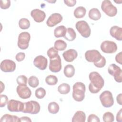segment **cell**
Here are the masks:
<instances>
[{"label": "cell", "instance_id": "obj_13", "mask_svg": "<svg viewBox=\"0 0 122 122\" xmlns=\"http://www.w3.org/2000/svg\"><path fill=\"white\" fill-rule=\"evenodd\" d=\"M61 61L60 56L58 55L55 58L50 59L49 70L54 73L58 72L61 69Z\"/></svg>", "mask_w": 122, "mask_h": 122}, {"label": "cell", "instance_id": "obj_44", "mask_svg": "<svg viewBox=\"0 0 122 122\" xmlns=\"http://www.w3.org/2000/svg\"><path fill=\"white\" fill-rule=\"evenodd\" d=\"M18 122H31V120L29 117L27 116H23L20 118H19Z\"/></svg>", "mask_w": 122, "mask_h": 122}, {"label": "cell", "instance_id": "obj_3", "mask_svg": "<svg viewBox=\"0 0 122 122\" xmlns=\"http://www.w3.org/2000/svg\"><path fill=\"white\" fill-rule=\"evenodd\" d=\"M86 87L85 84L81 82H77L73 86L72 97L77 102L82 101L85 97Z\"/></svg>", "mask_w": 122, "mask_h": 122}, {"label": "cell", "instance_id": "obj_31", "mask_svg": "<svg viewBox=\"0 0 122 122\" xmlns=\"http://www.w3.org/2000/svg\"><path fill=\"white\" fill-rule=\"evenodd\" d=\"M45 81L48 85H55L58 82V78L55 75H50L46 77Z\"/></svg>", "mask_w": 122, "mask_h": 122}, {"label": "cell", "instance_id": "obj_40", "mask_svg": "<svg viewBox=\"0 0 122 122\" xmlns=\"http://www.w3.org/2000/svg\"><path fill=\"white\" fill-rule=\"evenodd\" d=\"M25 57V54L24 52H19L15 56V59L17 60V61L20 62L22 61Z\"/></svg>", "mask_w": 122, "mask_h": 122}, {"label": "cell", "instance_id": "obj_14", "mask_svg": "<svg viewBox=\"0 0 122 122\" xmlns=\"http://www.w3.org/2000/svg\"><path fill=\"white\" fill-rule=\"evenodd\" d=\"M62 20V17L59 13L51 14L46 21V24L50 27H52L60 23Z\"/></svg>", "mask_w": 122, "mask_h": 122}, {"label": "cell", "instance_id": "obj_38", "mask_svg": "<svg viewBox=\"0 0 122 122\" xmlns=\"http://www.w3.org/2000/svg\"><path fill=\"white\" fill-rule=\"evenodd\" d=\"M10 6V0H1L0 3V6L1 9L6 10Z\"/></svg>", "mask_w": 122, "mask_h": 122}, {"label": "cell", "instance_id": "obj_28", "mask_svg": "<svg viewBox=\"0 0 122 122\" xmlns=\"http://www.w3.org/2000/svg\"><path fill=\"white\" fill-rule=\"evenodd\" d=\"M48 109L50 113L54 114L58 112L60 107L57 103L54 102H52L49 103L48 106Z\"/></svg>", "mask_w": 122, "mask_h": 122}, {"label": "cell", "instance_id": "obj_29", "mask_svg": "<svg viewBox=\"0 0 122 122\" xmlns=\"http://www.w3.org/2000/svg\"><path fill=\"white\" fill-rule=\"evenodd\" d=\"M67 43L62 40H56L54 44V47L57 50L60 51H64L67 47Z\"/></svg>", "mask_w": 122, "mask_h": 122}, {"label": "cell", "instance_id": "obj_25", "mask_svg": "<svg viewBox=\"0 0 122 122\" xmlns=\"http://www.w3.org/2000/svg\"><path fill=\"white\" fill-rule=\"evenodd\" d=\"M86 13V9L83 6H79L77 7L74 10V16L77 19L82 18L84 17Z\"/></svg>", "mask_w": 122, "mask_h": 122}, {"label": "cell", "instance_id": "obj_1", "mask_svg": "<svg viewBox=\"0 0 122 122\" xmlns=\"http://www.w3.org/2000/svg\"><path fill=\"white\" fill-rule=\"evenodd\" d=\"M89 78L91 81L89 85V91L92 93H98L104 86V81L103 78L97 71L91 72Z\"/></svg>", "mask_w": 122, "mask_h": 122}, {"label": "cell", "instance_id": "obj_6", "mask_svg": "<svg viewBox=\"0 0 122 122\" xmlns=\"http://www.w3.org/2000/svg\"><path fill=\"white\" fill-rule=\"evenodd\" d=\"M102 10L108 16L114 17L117 13V9L109 0H104L101 4Z\"/></svg>", "mask_w": 122, "mask_h": 122}, {"label": "cell", "instance_id": "obj_9", "mask_svg": "<svg viewBox=\"0 0 122 122\" xmlns=\"http://www.w3.org/2000/svg\"><path fill=\"white\" fill-rule=\"evenodd\" d=\"M30 39V35L29 32L26 31L21 32L18 36V47L21 50L27 49L29 47Z\"/></svg>", "mask_w": 122, "mask_h": 122}, {"label": "cell", "instance_id": "obj_45", "mask_svg": "<svg viewBox=\"0 0 122 122\" xmlns=\"http://www.w3.org/2000/svg\"><path fill=\"white\" fill-rule=\"evenodd\" d=\"M122 93H120L119 94H118L117 97H116V101L117 103L120 105H122Z\"/></svg>", "mask_w": 122, "mask_h": 122}, {"label": "cell", "instance_id": "obj_27", "mask_svg": "<svg viewBox=\"0 0 122 122\" xmlns=\"http://www.w3.org/2000/svg\"><path fill=\"white\" fill-rule=\"evenodd\" d=\"M19 118L18 116L16 115H11L9 114H5L4 115H3L1 119H0V122H18L19 120Z\"/></svg>", "mask_w": 122, "mask_h": 122}, {"label": "cell", "instance_id": "obj_46", "mask_svg": "<svg viewBox=\"0 0 122 122\" xmlns=\"http://www.w3.org/2000/svg\"><path fill=\"white\" fill-rule=\"evenodd\" d=\"M0 86H1V88L0 92L1 93V92H3V91L4 90V88H5L4 84L3 83V82H2L1 81H0Z\"/></svg>", "mask_w": 122, "mask_h": 122}, {"label": "cell", "instance_id": "obj_5", "mask_svg": "<svg viewBox=\"0 0 122 122\" xmlns=\"http://www.w3.org/2000/svg\"><path fill=\"white\" fill-rule=\"evenodd\" d=\"M75 27L78 31L84 38L90 37L91 33V28L88 23L85 20H80L76 22Z\"/></svg>", "mask_w": 122, "mask_h": 122}, {"label": "cell", "instance_id": "obj_22", "mask_svg": "<svg viewBox=\"0 0 122 122\" xmlns=\"http://www.w3.org/2000/svg\"><path fill=\"white\" fill-rule=\"evenodd\" d=\"M75 68L71 64L66 65L64 68L63 72L64 75L67 78L72 77L75 74Z\"/></svg>", "mask_w": 122, "mask_h": 122}, {"label": "cell", "instance_id": "obj_21", "mask_svg": "<svg viewBox=\"0 0 122 122\" xmlns=\"http://www.w3.org/2000/svg\"><path fill=\"white\" fill-rule=\"evenodd\" d=\"M90 19L93 20H98L101 17V13L99 10L97 8L91 9L88 13Z\"/></svg>", "mask_w": 122, "mask_h": 122}, {"label": "cell", "instance_id": "obj_16", "mask_svg": "<svg viewBox=\"0 0 122 122\" xmlns=\"http://www.w3.org/2000/svg\"><path fill=\"white\" fill-rule=\"evenodd\" d=\"M17 92L19 96L23 99L29 98L31 95V92L27 86L18 85L16 88Z\"/></svg>", "mask_w": 122, "mask_h": 122}, {"label": "cell", "instance_id": "obj_42", "mask_svg": "<svg viewBox=\"0 0 122 122\" xmlns=\"http://www.w3.org/2000/svg\"><path fill=\"white\" fill-rule=\"evenodd\" d=\"M122 52H120L115 56L116 61L120 64H122Z\"/></svg>", "mask_w": 122, "mask_h": 122}, {"label": "cell", "instance_id": "obj_18", "mask_svg": "<svg viewBox=\"0 0 122 122\" xmlns=\"http://www.w3.org/2000/svg\"><path fill=\"white\" fill-rule=\"evenodd\" d=\"M62 56L66 61L72 62L77 57L78 53L75 50L71 49L65 51L63 53Z\"/></svg>", "mask_w": 122, "mask_h": 122}, {"label": "cell", "instance_id": "obj_33", "mask_svg": "<svg viewBox=\"0 0 122 122\" xmlns=\"http://www.w3.org/2000/svg\"><path fill=\"white\" fill-rule=\"evenodd\" d=\"M46 92L45 90L42 87L38 88L36 90L35 92V96L36 97V98L39 99L43 98L46 95Z\"/></svg>", "mask_w": 122, "mask_h": 122}, {"label": "cell", "instance_id": "obj_4", "mask_svg": "<svg viewBox=\"0 0 122 122\" xmlns=\"http://www.w3.org/2000/svg\"><path fill=\"white\" fill-rule=\"evenodd\" d=\"M24 109L22 112L30 113L32 114H36L40 111V105L36 101H28L24 102Z\"/></svg>", "mask_w": 122, "mask_h": 122}, {"label": "cell", "instance_id": "obj_32", "mask_svg": "<svg viewBox=\"0 0 122 122\" xmlns=\"http://www.w3.org/2000/svg\"><path fill=\"white\" fill-rule=\"evenodd\" d=\"M28 84L32 88L37 87L39 84L38 78L35 76H30L28 79Z\"/></svg>", "mask_w": 122, "mask_h": 122}, {"label": "cell", "instance_id": "obj_12", "mask_svg": "<svg viewBox=\"0 0 122 122\" xmlns=\"http://www.w3.org/2000/svg\"><path fill=\"white\" fill-rule=\"evenodd\" d=\"M16 67L15 62L11 60H4L0 63V69L5 72H13L15 71Z\"/></svg>", "mask_w": 122, "mask_h": 122}, {"label": "cell", "instance_id": "obj_41", "mask_svg": "<svg viewBox=\"0 0 122 122\" xmlns=\"http://www.w3.org/2000/svg\"><path fill=\"white\" fill-rule=\"evenodd\" d=\"M64 3L69 7H73L76 3V0H64Z\"/></svg>", "mask_w": 122, "mask_h": 122}, {"label": "cell", "instance_id": "obj_43", "mask_svg": "<svg viewBox=\"0 0 122 122\" xmlns=\"http://www.w3.org/2000/svg\"><path fill=\"white\" fill-rule=\"evenodd\" d=\"M122 109H121L120 111L117 112L116 115V121L118 122H122Z\"/></svg>", "mask_w": 122, "mask_h": 122}, {"label": "cell", "instance_id": "obj_24", "mask_svg": "<svg viewBox=\"0 0 122 122\" xmlns=\"http://www.w3.org/2000/svg\"><path fill=\"white\" fill-rule=\"evenodd\" d=\"M63 37L68 41H73L76 37V34L73 29L71 28H68L66 30V34Z\"/></svg>", "mask_w": 122, "mask_h": 122}, {"label": "cell", "instance_id": "obj_11", "mask_svg": "<svg viewBox=\"0 0 122 122\" xmlns=\"http://www.w3.org/2000/svg\"><path fill=\"white\" fill-rule=\"evenodd\" d=\"M24 103L20 101L10 100L7 103V109L11 112H22L24 109Z\"/></svg>", "mask_w": 122, "mask_h": 122}, {"label": "cell", "instance_id": "obj_34", "mask_svg": "<svg viewBox=\"0 0 122 122\" xmlns=\"http://www.w3.org/2000/svg\"><path fill=\"white\" fill-rule=\"evenodd\" d=\"M102 119L104 122H112L114 120V117L112 113L107 112L104 113Z\"/></svg>", "mask_w": 122, "mask_h": 122}, {"label": "cell", "instance_id": "obj_23", "mask_svg": "<svg viewBox=\"0 0 122 122\" xmlns=\"http://www.w3.org/2000/svg\"><path fill=\"white\" fill-rule=\"evenodd\" d=\"M66 28L63 25L57 27L54 30V35L56 38L64 37L66 34Z\"/></svg>", "mask_w": 122, "mask_h": 122}, {"label": "cell", "instance_id": "obj_7", "mask_svg": "<svg viewBox=\"0 0 122 122\" xmlns=\"http://www.w3.org/2000/svg\"><path fill=\"white\" fill-rule=\"evenodd\" d=\"M100 100L102 105L105 108L111 107L114 103L112 94L109 91H103L100 95Z\"/></svg>", "mask_w": 122, "mask_h": 122}, {"label": "cell", "instance_id": "obj_15", "mask_svg": "<svg viewBox=\"0 0 122 122\" xmlns=\"http://www.w3.org/2000/svg\"><path fill=\"white\" fill-rule=\"evenodd\" d=\"M33 64L35 67L41 70H44L48 65V60L42 55H39L35 57L33 61Z\"/></svg>", "mask_w": 122, "mask_h": 122}, {"label": "cell", "instance_id": "obj_17", "mask_svg": "<svg viewBox=\"0 0 122 122\" xmlns=\"http://www.w3.org/2000/svg\"><path fill=\"white\" fill-rule=\"evenodd\" d=\"M31 16L37 22H41L46 18V14L43 10L36 9L31 10L30 12Z\"/></svg>", "mask_w": 122, "mask_h": 122}, {"label": "cell", "instance_id": "obj_39", "mask_svg": "<svg viewBox=\"0 0 122 122\" xmlns=\"http://www.w3.org/2000/svg\"><path fill=\"white\" fill-rule=\"evenodd\" d=\"M87 122H99L100 119L97 115H96L94 114H90L88 116Z\"/></svg>", "mask_w": 122, "mask_h": 122}, {"label": "cell", "instance_id": "obj_26", "mask_svg": "<svg viewBox=\"0 0 122 122\" xmlns=\"http://www.w3.org/2000/svg\"><path fill=\"white\" fill-rule=\"evenodd\" d=\"M71 90L70 86L69 84L66 83H63L60 84L58 87V91L61 94H68Z\"/></svg>", "mask_w": 122, "mask_h": 122}, {"label": "cell", "instance_id": "obj_30", "mask_svg": "<svg viewBox=\"0 0 122 122\" xmlns=\"http://www.w3.org/2000/svg\"><path fill=\"white\" fill-rule=\"evenodd\" d=\"M19 25L20 29L22 30H26L30 27V22L29 20L26 18H21L19 21Z\"/></svg>", "mask_w": 122, "mask_h": 122}, {"label": "cell", "instance_id": "obj_10", "mask_svg": "<svg viewBox=\"0 0 122 122\" xmlns=\"http://www.w3.org/2000/svg\"><path fill=\"white\" fill-rule=\"evenodd\" d=\"M100 47L102 51L105 53H113L117 50L116 43L112 41H103L102 42Z\"/></svg>", "mask_w": 122, "mask_h": 122}, {"label": "cell", "instance_id": "obj_2", "mask_svg": "<svg viewBox=\"0 0 122 122\" xmlns=\"http://www.w3.org/2000/svg\"><path fill=\"white\" fill-rule=\"evenodd\" d=\"M85 58L87 61L93 62L94 65L98 68H102L106 64L105 58L96 50L87 51L85 53Z\"/></svg>", "mask_w": 122, "mask_h": 122}, {"label": "cell", "instance_id": "obj_19", "mask_svg": "<svg viewBox=\"0 0 122 122\" xmlns=\"http://www.w3.org/2000/svg\"><path fill=\"white\" fill-rule=\"evenodd\" d=\"M110 35L118 41L122 40V28L118 26H113L110 30Z\"/></svg>", "mask_w": 122, "mask_h": 122}, {"label": "cell", "instance_id": "obj_35", "mask_svg": "<svg viewBox=\"0 0 122 122\" xmlns=\"http://www.w3.org/2000/svg\"><path fill=\"white\" fill-rule=\"evenodd\" d=\"M28 79L26 76L25 75H20L19 76L17 79L16 81L19 85L20 86H27Z\"/></svg>", "mask_w": 122, "mask_h": 122}, {"label": "cell", "instance_id": "obj_36", "mask_svg": "<svg viewBox=\"0 0 122 122\" xmlns=\"http://www.w3.org/2000/svg\"><path fill=\"white\" fill-rule=\"evenodd\" d=\"M47 55L50 59L55 58L59 55L58 51L54 47H51V48H50L47 51Z\"/></svg>", "mask_w": 122, "mask_h": 122}, {"label": "cell", "instance_id": "obj_37", "mask_svg": "<svg viewBox=\"0 0 122 122\" xmlns=\"http://www.w3.org/2000/svg\"><path fill=\"white\" fill-rule=\"evenodd\" d=\"M0 107L2 108L4 107L6 104L8 102V97L4 94H0Z\"/></svg>", "mask_w": 122, "mask_h": 122}, {"label": "cell", "instance_id": "obj_20", "mask_svg": "<svg viewBox=\"0 0 122 122\" xmlns=\"http://www.w3.org/2000/svg\"><path fill=\"white\" fill-rule=\"evenodd\" d=\"M86 120V114L81 111L76 112L72 118V122H85Z\"/></svg>", "mask_w": 122, "mask_h": 122}, {"label": "cell", "instance_id": "obj_8", "mask_svg": "<svg viewBox=\"0 0 122 122\" xmlns=\"http://www.w3.org/2000/svg\"><path fill=\"white\" fill-rule=\"evenodd\" d=\"M108 73L113 76L114 80L121 83L122 81V70L120 67L114 63L110 64L108 68Z\"/></svg>", "mask_w": 122, "mask_h": 122}]
</instances>
